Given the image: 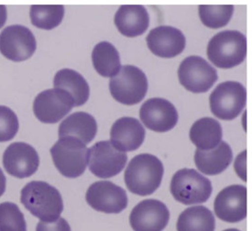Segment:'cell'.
<instances>
[{"label":"cell","mask_w":252,"mask_h":231,"mask_svg":"<svg viewBox=\"0 0 252 231\" xmlns=\"http://www.w3.org/2000/svg\"><path fill=\"white\" fill-rule=\"evenodd\" d=\"M20 201L27 210L42 222H54L63 211V201L53 185L45 182L33 181L21 190Z\"/></svg>","instance_id":"6da1fadb"},{"label":"cell","mask_w":252,"mask_h":231,"mask_svg":"<svg viewBox=\"0 0 252 231\" xmlns=\"http://www.w3.org/2000/svg\"><path fill=\"white\" fill-rule=\"evenodd\" d=\"M164 168L153 154L142 153L135 156L126 167L124 179L129 191L141 197L153 195L161 184Z\"/></svg>","instance_id":"7a4b0ae2"},{"label":"cell","mask_w":252,"mask_h":231,"mask_svg":"<svg viewBox=\"0 0 252 231\" xmlns=\"http://www.w3.org/2000/svg\"><path fill=\"white\" fill-rule=\"evenodd\" d=\"M206 54L214 66L231 69L243 63L247 55V39L238 31H224L209 40Z\"/></svg>","instance_id":"3957f363"},{"label":"cell","mask_w":252,"mask_h":231,"mask_svg":"<svg viewBox=\"0 0 252 231\" xmlns=\"http://www.w3.org/2000/svg\"><path fill=\"white\" fill-rule=\"evenodd\" d=\"M87 145L72 137L60 138L52 147L51 154L53 164L62 175L67 178L81 176L88 165Z\"/></svg>","instance_id":"277c9868"},{"label":"cell","mask_w":252,"mask_h":231,"mask_svg":"<svg viewBox=\"0 0 252 231\" xmlns=\"http://www.w3.org/2000/svg\"><path fill=\"white\" fill-rule=\"evenodd\" d=\"M170 191L173 198L184 205L202 204L206 202L212 194V184L209 179L194 169L179 170L171 181Z\"/></svg>","instance_id":"5b68a950"},{"label":"cell","mask_w":252,"mask_h":231,"mask_svg":"<svg viewBox=\"0 0 252 231\" xmlns=\"http://www.w3.org/2000/svg\"><path fill=\"white\" fill-rule=\"evenodd\" d=\"M109 90L113 99L121 104L136 105L144 99L148 92L146 74L136 66H122L110 80Z\"/></svg>","instance_id":"8992f818"},{"label":"cell","mask_w":252,"mask_h":231,"mask_svg":"<svg viewBox=\"0 0 252 231\" xmlns=\"http://www.w3.org/2000/svg\"><path fill=\"white\" fill-rule=\"evenodd\" d=\"M247 103L245 86L239 82L227 81L211 93L209 104L213 114L222 120H233L244 109Z\"/></svg>","instance_id":"52a82bcc"},{"label":"cell","mask_w":252,"mask_h":231,"mask_svg":"<svg viewBox=\"0 0 252 231\" xmlns=\"http://www.w3.org/2000/svg\"><path fill=\"white\" fill-rule=\"evenodd\" d=\"M127 162L126 152L118 150L109 140L98 141L88 151L89 170L98 178H111L119 174Z\"/></svg>","instance_id":"ba28073f"},{"label":"cell","mask_w":252,"mask_h":231,"mask_svg":"<svg viewBox=\"0 0 252 231\" xmlns=\"http://www.w3.org/2000/svg\"><path fill=\"white\" fill-rule=\"evenodd\" d=\"M181 85L190 92L206 93L219 79L217 70L206 60L192 55L184 60L178 69Z\"/></svg>","instance_id":"9c48e42d"},{"label":"cell","mask_w":252,"mask_h":231,"mask_svg":"<svg viewBox=\"0 0 252 231\" xmlns=\"http://www.w3.org/2000/svg\"><path fill=\"white\" fill-rule=\"evenodd\" d=\"M73 107L72 96L58 88L44 90L34 99V115L40 122L46 124L57 123L71 112Z\"/></svg>","instance_id":"30bf717a"},{"label":"cell","mask_w":252,"mask_h":231,"mask_svg":"<svg viewBox=\"0 0 252 231\" xmlns=\"http://www.w3.org/2000/svg\"><path fill=\"white\" fill-rule=\"evenodd\" d=\"M37 49V41L28 28L8 26L0 33V53L16 63L30 59Z\"/></svg>","instance_id":"8fae6325"},{"label":"cell","mask_w":252,"mask_h":231,"mask_svg":"<svg viewBox=\"0 0 252 231\" xmlns=\"http://www.w3.org/2000/svg\"><path fill=\"white\" fill-rule=\"evenodd\" d=\"M87 204L96 211L106 214H119L126 209V192L109 181H99L90 185L86 195Z\"/></svg>","instance_id":"7c38bea8"},{"label":"cell","mask_w":252,"mask_h":231,"mask_svg":"<svg viewBox=\"0 0 252 231\" xmlns=\"http://www.w3.org/2000/svg\"><path fill=\"white\" fill-rule=\"evenodd\" d=\"M3 165L8 174L16 178H27L37 172L40 158L32 146L25 142H15L4 152Z\"/></svg>","instance_id":"4fadbf2b"},{"label":"cell","mask_w":252,"mask_h":231,"mask_svg":"<svg viewBox=\"0 0 252 231\" xmlns=\"http://www.w3.org/2000/svg\"><path fill=\"white\" fill-rule=\"evenodd\" d=\"M169 219L170 212L162 202L147 199L133 208L129 223L134 231H162L169 223Z\"/></svg>","instance_id":"5bb4252c"},{"label":"cell","mask_w":252,"mask_h":231,"mask_svg":"<svg viewBox=\"0 0 252 231\" xmlns=\"http://www.w3.org/2000/svg\"><path fill=\"white\" fill-rule=\"evenodd\" d=\"M216 216L228 223H237L247 217V188L243 185L227 186L219 193L214 202Z\"/></svg>","instance_id":"9a60e30c"},{"label":"cell","mask_w":252,"mask_h":231,"mask_svg":"<svg viewBox=\"0 0 252 231\" xmlns=\"http://www.w3.org/2000/svg\"><path fill=\"white\" fill-rule=\"evenodd\" d=\"M139 117L149 130L161 133L173 130L179 119L176 107L163 99L147 100L140 107Z\"/></svg>","instance_id":"2e32d148"},{"label":"cell","mask_w":252,"mask_h":231,"mask_svg":"<svg viewBox=\"0 0 252 231\" xmlns=\"http://www.w3.org/2000/svg\"><path fill=\"white\" fill-rule=\"evenodd\" d=\"M151 52L161 58H173L184 52L186 40L184 33L171 26H159L152 30L146 38Z\"/></svg>","instance_id":"e0dca14e"},{"label":"cell","mask_w":252,"mask_h":231,"mask_svg":"<svg viewBox=\"0 0 252 231\" xmlns=\"http://www.w3.org/2000/svg\"><path fill=\"white\" fill-rule=\"evenodd\" d=\"M145 129L135 118L124 117L114 123L111 131V143L121 152H133L142 145L145 139Z\"/></svg>","instance_id":"ac0fdd59"},{"label":"cell","mask_w":252,"mask_h":231,"mask_svg":"<svg viewBox=\"0 0 252 231\" xmlns=\"http://www.w3.org/2000/svg\"><path fill=\"white\" fill-rule=\"evenodd\" d=\"M114 21L122 35L135 38L145 33L150 25V17L146 7L141 5H124L117 11Z\"/></svg>","instance_id":"d6986e66"},{"label":"cell","mask_w":252,"mask_h":231,"mask_svg":"<svg viewBox=\"0 0 252 231\" xmlns=\"http://www.w3.org/2000/svg\"><path fill=\"white\" fill-rule=\"evenodd\" d=\"M232 160V150L226 141H221L212 150H196L194 153L196 167L206 175H217L224 172Z\"/></svg>","instance_id":"ffe728a7"},{"label":"cell","mask_w":252,"mask_h":231,"mask_svg":"<svg viewBox=\"0 0 252 231\" xmlns=\"http://www.w3.org/2000/svg\"><path fill=\"white\" fill-rule=\"evenodd\" d=\"M97 132V123L92 115L87 112H75L62 121L59 126V137H72L84 144L90 143Z\"/></svg>","instance_id":"44dd1931"},{"label":"cell","mask_w":252,"mask_h":231,"mask_svg":"<svg viewBox=\"0 0 252 231\" xmlns=\"http://www.w3.org/2000/svg\"><path fill=\"white\" fill-rule=\"evenodd\" d=\"M54 88L69 93L73 99L74 106L85 105L90 96V88L87 80L72 69H62L53 79Z\"/></svg>","instance_id":"7402d4cb"},{"label":"cell","mask_w":252,"mask_h":231,"mask_svg":"<svg viewBox=\"0 0 252 231\" xmlns=\"http://www.w3.org/2000/svg\"><path fill=\"white\" fill-rule=\"evenodd\" d=\"M189 136L197 150H212L222 141V127L216 119L203 118L192 124Z\"/></svg>","instance_id":"603a6c76"},{"label":"cell","mask_w":252,"mask_h":231,"mask_svg":"<svg viewBox=\"0 0 252 231\" xmlns=\"http://www.w3.org/2000/svg\"><path fill=\"white\" fill-rule=\"evenodd\" d=\"M92 62L95 71L103 77H113L121 68L120 53L110 42L102 41L94 48Z\"/></svg>","instance_id":"cb8c5ba5"},{"label":"cell","mask_w":252,"mask_h":231,"mask_svg":"<svg viewBox=\"0 0 252 231\" xmlns=\"http://www.w3.org/2000/svg\"><path fill=\"white\" fill-rule=\"evenodd\" d=\"M216 219L206 206L197 205L186 209L177 220V231H215Z\"/></svg>","instance_id":"d4e9b609"},{"label":"cell","mask_w":252,"mask_h":231,"mask_svg":"<svg viewBox=\"0 0 252 231\" xmlns=\"http://www.w3.org/2000/svg\"><path fill=\"white\" fill-rule=\"evenodd\" d=\"M30 16L32 25L41 30L51 31L62 23L64 7L62 5H33L31 7Z\"/></svg>","instance_id":"484cf974"},{"label":"cell","mask_w":252,"mask_h":231,"mask_svg":"<svg viewBox=\"0 0 252 231\" xmlns=\"http://www.w3.org/2000/svg\"><path fill=\"white\" fill-rule=\"evenodd\" d=\"M200 20L205 26L211 29L225 27L232 18L234 6L232 5H200Z\"/></svg>","instance_id":"4316f807"},{"label":"cell","mask_w":252,"mask_h":231,"mask_svg":"<svg viewBox=\"0 0 252 231\" xmlns=\"http://www.w3.org/2000/svg\"><path fill=\"white\" fill-rule=\"evenodd\" d=\"M0 231H27L26 220L16 204H0Z\"/></svg>","instance_id":"83f0119b"},{"label":"cell","mask_w":252,"mask_h":231,"mask_svg":"<svg viewBox=\"0 0 252 231\" xmlns=\"http://www.w3.org/2000/svg\"><path fill=\"white\" fill-rule=\"evenodd\" d=\"M19 119L12 109L0 106V142L11 140L19 132Z\"/></svg>","instance_id":"f1b7e54d"},{"label":"cell","mask_w":252,"mask_h":231,"mask_svg":"<svg viewBox=\"0 0 252 231\" xmlns=\"http://www.w3.org/2000/svg\"><path fill=\"white\" fill-rule=\"evenodd\" d=\"M36 231H71V227L64 218H60L54 222H42L37 224Z\"/></svg>","instance_id":"f546056e"},{"label":"cell","mask_w":252,"mask_h":231,"mask_svg":"<svg viewBox=\"0 0 252 231\" xmlns=\"http://www.w3.org/2000/svg\"><path fill=\"white\" fill-rule=\"evenodd\" d=\"M7 7L3 5H0V29L5 25V23L7 21Z\"/></svg>","instance_id":"4dcf8cb0"},{"label":"cell","mask_w":252,"mask_h":231,"mask_svg":"<svg viewBox=\"0 0 252 231\" xmlns=\"http://www.w3.org/2000/svg\"><path fill=\"white\" fill-rule=\"evenodd\" d=\"M6 185H7V179L4 172H2V170L0 169V198L6 191Z\"/></svg>","instance_id":"1f68e13d"},{"label":"cell","mask_w":252,"mask_h":231,"mask_svg":"<svg viewBox=\"0 0 252 231\" xmlns=\"http://www.w3.org/2000/svg\"><path fill=\"white\" fill-rule=\"evenodd\" d=\"M240 231L239 230H237V229H228V230H226V231Z\"/></svg>","instance_id":"d6a6232c"}]
</instances>
